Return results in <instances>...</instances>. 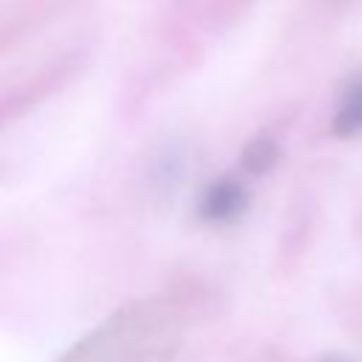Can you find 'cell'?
Returning <instances> with one entry per match:
<instances>
[{"instance_id": "6da1fadb", "label": "cell", "mask_w": 362, "mask_h": 362, "mask_svg": "<svg viewBox=\"0 0 362 362\" xmlns=\"http://www.w3.org/2000/svg\"><path fill=\"white\" fill-rule=\"evenodd\" d=\"M170 356V308L164 303H139L65 354L62 362H164Z\"/></svg>"}, {"instance_id": "7a4b0ae2", "label": "cell", "mask_w": 362, "mask_h": 362, "mask_svg": "<svg viewBox=\"0 0 362 362\" xmlns=\"http://www.w3.org/2000/svg\"><path fill=\"white\" fill-rule=\"evenodd\" d=\"M243 209V189L235 181H218L204 198V215L209 221H229Z\"/></svg>"}, {"instance_id": "3957f363", "label": "cell", "mask_w": 362, "mask_h": 362, "mask_svg": "<svg viewBox=\"0 0 362 362\" xmlns=\"http://www.w3.org/2000/svg\"><path fill=\"white\" fill-rule=\"evenodd\" d=\"M334 133H339V136L362 133V79L354 82L345 90V96L339 99V107L334 116Z\"/></svg>"}]
</instances>
